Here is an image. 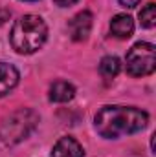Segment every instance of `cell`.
Returning <instances> with one entry per match:
<instances>
[{
    "instance_id": "cell-2",
    "label": "cell",
    "mask_w": 156,
    "mask_h": 157,
    "mask_svg": "<svg viewBox=\"0 0 156 157\" xmlns=\"http://www.w3.org/2000/svg\"><path fill=\"white\" fill-rule=\"evenodd\" d=\"M48 39V26L37 15H24L18 20H15L9 42L13 49L20 55H31L44 46Z\"/></svg>"
},
{
    "instance_id": "cell-7",
    "label": "cell",
    "mask_w": 156,
    "mask_h": 157,
    "mask_svg": "<svg viewBox=\"0 0 156 157\" xmlns=\"http://www.w3.org/2000/svg\"><path fill=\"white\" fill-rule=\"evenodd\" d=\"M18 70L13 64L7 62H0V97L7 95L17 84H18Z\"/></svg>"
},
{
    "instance_id": "cell-11",
    "label": "cell",
    "mask_w": 156,
    "mask_h": 157,
    "mask_svg": "<svg viewBox=\"0 0 156 157\" xmlns=\"http://www.w3.org/2000/svg\"><path fill=\"white\" fill-rule=\"evenodd\" d=\"M140 24L143 28H153L156 24V6L149 2L142 11H140Z\"/></svg>"
},
{
    "instance_id": "cell-13",
    "label": "cell",
    "mask_w": 156,
    "mask_h": 157,
    "mask_svg": "<svg viewBox=\"0 0 156 157\" xmlns=\"http://www.w3.org/2000/svg\"><path fill=\"white\" fill-rule=\"evenodd\" d=\"M117 2H119L123 7H136L142 0H117Z\"/></svg>"
},
{
    "instance_id": "cell-9",
    "label": "cell",
    "mask_w": 156,
    "mask_h": 157,
    "mask_svg": "<svg viewBox=\"0 0 156 157\" xmlns=\"http://www.w3.org/2000/svg\"><path fill=\"white\" fill-rule=\"evenodd\" d=\"M110 31L117 39H129L134 33V20L129 15H116L110 20Z\"/></svg>"
},
{
    "instance_id": "cell-4",
    "label": "cell",
    "mask_w": 156,
    "mask_h": 157,
    "mask_svg": "<svg viewBox=\"0 0 156 157\" xmlns=\"http://www.w3.org/2000/svg\"><path fill=\"white\" fill-rule=\"evenodd\" d=\"M127 73L132 77H145L156 70V49L151 42H136L125 59Z\"/></svg>"
},
{
    "instance_id": "cell-5",
    "label": "cell",
    "mask_w": 156,
    "mask_h": 157,
    "mask_svg": "<svg viewBox=\"0 0 156 157\" xmlns=\"http://www.w3.org/2000/svg\"><path fill=\"white\" fill-rule=\"evenodd\" d=\"M92 13L90 11H81L77 13L70 22H68V31H70V37L76 42H83V40L88 39L90 31H92Z\"/></svg>"
},
{
    "instance_id": "cell-1",
    "label": "cell",
    "mask_w": 156,
    "mask_h": 157,
    "mask_svg": "<svg viewBox=\"0 0 156 157\" xmlns=\"http://www.w3.org/2000/svg\"><path fill=\"white\" fill-rule=\"evenodd\" d=\"M149 122V115L134 106H103L94 119L96 130L105 139H117L142 132Z\"/></svg>"
},
{
    "instance_id": "cell-3",
    "label": "cell",
    "mask_w": 156,
    "mask_h": 157,
    "mask_svg": "<svg viewBox=\"0 0 156 157\" xmlns=\"http://www.w3.org/2000/svg\"><path fill=\"white\" fill-rule=\"evenodd\" d=\"M39 124V113L31 108H18L7 117L2 119L0 124V141L6 146H15L28 139Z\"/></svg>"
},
{
    "instance_id": "cell-14",
    "label": "cell",
    "mask_w": 156,
    "mask_h": 157,
    "mask_svg": "<svg viewBox=\"0 0 156 157\" xmlns=\"http://www.w3.org/2000/svg\"><path fill=\"white\" fill-rule=\"evenodd\" d=\"M22 2H35V0H22Z\"/></svg>"
},
{
    "instance_id": "cell-10",
    "label": "cell",
    "mask_w": 156,
    "mask_h": 157,
    "mask_svg": "<svg viewBox=\"0 0 156 157\" xmlns=\"http://www.w3.org/2000/svg\"><path fill=\"white\" fill-rule=\"evenodd\" d=\"M119 70H121V62L117 57L109 55V57H103L99 62V73L105 78H114L119 73Z\"/></svg>"
},
{
    "instance_id": "cell-6",
    "label": "cell",
    "mask_w": 156,
    "mask_h": 157,
    "mask_svg": "<svg viewBox=\"0 0 156 157\" xmlns=\"http://www.w3.org/2000/svg\"><path fill=\"white\" fill-rule=\"evenodd\" d=\"M51 157H84V150L79 144V141L66 135L55 143V146L51 150Z\"/></svg>"
},
{
    "instance_id": "cell-8",
    "label": "cell",
    "mask_w": 156,
    "mask_h": 157,
    "mask_svg": "<svg viewBox=\"0 0 156 157\" xmlns=\"http://www.w3.org/2000/svg\"><path fill=\"white\" fill-rule=\"evenodd\" d=\"M48 97H50L51 102L63 104V102H68V101H72L76 97V88H74V84H70L66 80H57V82H53L50 86Z\"/></svg>"
},
{
    "instance_id": "cell-12",
    "label": "cell",
    "mask_w": 156,
    "mask_h": 157,
    "mask_svg": "<svg viewBox=\"0 0 156 157\" xmlns=\"http://www.w3.org/2000/svg\"><path fill=\"white\" fill-rule=\"evenodd\" d=\"M59 7H70V6H74V4H77L79 0H53Z\"/></svg>"
}]
</instances>
